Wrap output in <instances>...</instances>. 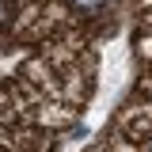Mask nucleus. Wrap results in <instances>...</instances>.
<instances>
[{
	"label": "nucleus",
	"instance_id": "nucleus-1",
	"mask_svg": "<svg viewBox=\"0 0 152 152\" xmlns=\"http://www.w3.org/2000/svg\"><path fill=\"white\" fill-rule=\"evenodd\" d=\"M72 4H80V8H99L103 0H72Z\"/></svg>",
	"mask_w": 152,
	"mask_h": 152
},
{
	"label": "nucleus",
	"instance_id": "nucleus-2",
	"mask_svg": "<svg viewBox=\"0 0 152 152\" xmlns=\"http://www.w3.org/2000/svg\"><path fill=\"white\" fill-rule=\"evenodd\" d=\"M148 152H152V145H148Z\"/></svg>",
	"mask_w": 152,
	"mask_h": 152
}]
</instances>
